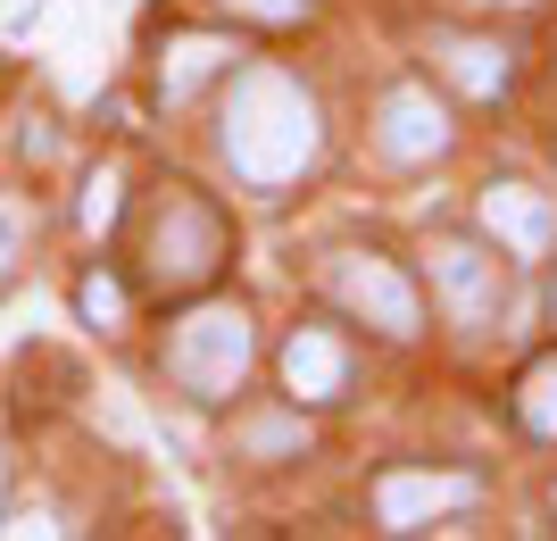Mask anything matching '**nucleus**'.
Returning <instances> with one entry per match:
<instances>
[{"instance_id":"5","label":"nucleus","mask_w":557,"mask_h":541,"mask_svg":"<svg viewBox=\"0 0 557 541\" xmlns=\"http://www.w3.org/2000/svg\"><path fill=\"white\" fill-rule=\"evenodd\" d=\"M433 292H442V308H449V325H466V333H483L491 317H499V292H508V267L491 259L483 242H433Z\"/></svg>"},{"instance_id":"19","label":"nucleus","mask_w":557,"mask_h":541,"mask_svg":"<svg viewBox=\"0 0 557 541\" xmlns=\"http://www.w3.org/2000/svg\"><path fill=\"white\" fill-rule=\"evenodd\" d=\"M474 9H516V0H474Z\"/></svg>"},{"instance_id":"17","label":"nucleus","mask_w":557,"mask_h":541,"mask_svg":"<svg viewBox=\"0 0 557 541\" xmlns=\"http://www.w3.org/2000/svg\"><path fill=\"white\" fill-rule=\"evenodd\" d=\"M225 9H242V17H267V25H283V17H308V0H225Z\"/></svg>"},{"instance_id":"18","label":"nucleus","mask_w":557,"mask_h":541,"mask_svg":"<svg viewBox=\"0 0 557 541\" xmlns=\"http://www.w3.org/2000/svg\"><path fill=\"white\" fill-rule=\"evenodd\" d=\"M34 17H42V0H0V34H25Z\"/></svg>"},{"instance_id":"7","label":"nucleus","mask_w":557,"mask_h":541,"mask_svg":"<svg viewBox=\"0 0 557 541\" xmlns=\"http://www.w3.org/2000/svg\"><path fill=\"white\" fill-rule=\"evenodd\" d=\"M483 234L508 250V259H541L557 242V209L533 184H483Z\"/></svg>"},{"instance_id":"4","label":"nucleus","mask_w":557,"mask_h":541,"mask_svg":"<svg viewBox=\"0 0 557 541\" xmlns=\"http://www.w3.org/2000/svg\"><path fill=\"white\" fill-rule=\"evenodd\" d=\"M333 283V300L349 308V317H367L374 333H392V342H408V333L424 325V300H417V283L399 275L392 259H374V250H342V259L325 267Z\"/></svg>"},{"instance_id":"6","label":"nucleus","mask_w":557,"mask_h":541,"mask_svg":"<svg viewBox=\"0 0 557 541\" xmlns=\"http://www.w3.org/2000/svg\"><path fill=\"white\" fill-rule=\"evenodd\" d=\"M474 500V483L466 475H424V467H392L383 483H374V517L392 525V533H417V525H433L442 508H466Z\"/></svg>"},{"instance_id":"15","label":"nucleus","mask_w":557,"mask_h":541,"mask_svg":"<svg viewBox=\"0 0 557 541\" xmlns=\"http://www.w3.org/2000/svg\"><path fill=\"white\" fill-rule=\"evenodd\" d=\"M84 225H92V234L116 225V175H92V184H84Z\"/></svg>"},{"instance_id":"13","label":"nucleus","mask_w":557,"mask_h":541,"mask_svg":"<svg viewBox=\"0 0 557 541\" xmlns=\"http://www.w3.org/2000/svg\"><path fill=\"white\" fill-rule=\"evenodd\" d=\"M75 308H84L92 325H125V283L116 275H84L75 283Z\"/></svg>"},{"instance_id":"8","label":"nucleus","mask_w":557,"mask_h":541,"mask_svg":"<svg viewBox=\"0 0 557 541\" xmlns=\"http://www.w3.org/2000/svg\"><path fill=\"white\" fill-rule=\"evenodd\" d=\"M383 150H392L399 167H424V159L449 150V118L424 84H392V93H383Z\"/></svg>"},{"instance_id":"10","label":"nucleus","mask_w":557,"mask_h":541,"mask_svg":"<svg viewBox=\"0 0 557 541\" xmlns=\"http://www.w3.org/2000/svg\"><path fill=\"white\" fill-rule=\"evenodd\" d=\"M433 59H442V67L458 75V93H474V100L508 93V50L483 42V34H433Z\"/></svg>"},{"instance_id":"9","label":"nucleus","mask_w":557,"mask_h":541,"mask_svg":"<svg viewBox=\"0 0 557 541\" xmlns=\"http://www.w3.org/2000/svg\"><path fill=\"white\" fill-rule=\"evenodd\" d=\"M342 383H349V351L325 325H300L283 342V392H292V401H333Z\"/></svg>"},{"instance_id":"11","label":"nucleus","mask_w":557,"mask_h":541,"mask_svg":"<svg viewBox=\"0 0 557 541\" xmlns=\"http://www.w3.org/2000/svg\"><path fill=\"white\" fill-rule=\"evenodd\" d=\"M225 59H242V50H233V42H216V34H184V42H175V50L159 59V84H166V100H184L191 84H200V75H216Z\"/></svg>"},{"instance_id":"1","label":"nucleus","mask_w":557,"mask_h":541,"mask_svg":"<svg viewBox=\"0 0 557 541\" xmlns=\"http://www.w3.org/2000/svg\"><path fill=\"white\" fill-rule=\"evenodd\" d=\"M225 159L242 184H292V175H308V159H317V142H325V125H317V100L292 84L283 67H242L225 93Z\"/></svg>"},{"instance_id":"2","label":"nucleus","mask_w":557,"mask_h":541,"mask_svg":"<svg viewBox=\"0 0 557 541\" xmlns=\"http://www.w3.org/2000/svg\"><path fill=\"white\" fill-rule=\"evenodd\" d=\"M250 351H258L250 308H242V300H200V308H184V317H175V333H166V376L184 383L200 408H216V401H233V392H242Z\"/></svg>"},{"instance_id":"3","label":"nucleus","mask_w":557,"mask_h":541,"mask_svg":"<svg viewBox=\"0 0 557 541\" xmlns=\"http://www.w3.org/2000/svg\"><path fill=\"white\" fill-rule=\"evenodd\" d=\"M141 259L166 292H191V283H209L216 259H225V217L200 200L191 184H166L159 192V217H150V242H141Z\"/></svg>"},{"instance_id":"12","label":"nucleus","mask_w":557,"mask_h":541,"mask_svg":"<svg viewBox=\"0 0 557 541\" xmlns=\"http://www.w3.org/2000/svg\"><path fill=\"white\" fill-rule=\"evenodd\" d=\"M516 408H524V425H533L541 442H557V358H541L533 376H524V401Z\"/></svg>"},{"instance_id":"14","label":"nucleus","mask_w":557,"mask_h":541,"mask_svg":"<svg viewBox=\"0 0 557 541\" xmlns=\"http://www.w3.org/2000/svg\"><path fill=\"white\" fill-rule=\"evenodd\" d=\"M242 442H250L258 458H292V450H300L308 433H300V425H292V417H258L250 433H242Z\"/></svg>"},{"instance_id":"16","label":"nucleus","mask_w":557,"mask_h":541,"mask_svg":"<svg viewBox=\"0 0 557 541\" xmlns=\"http://www.w3.org/2000/svg\"><path fill=\"white\" fill-rule=\"evenodd\" d=\"M17 250H25V200H0V283H9Z\"/></svg>"}]
</instances>
